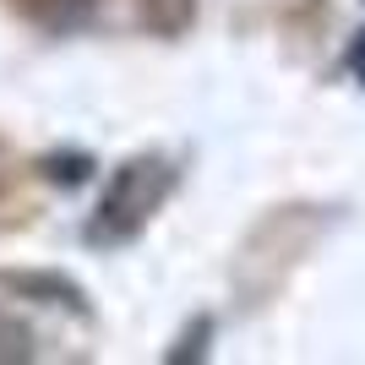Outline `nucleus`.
Returning a JSON list of instances; mask_svg holds the SVG:
<instances>
[{
	"label": "nucleus",
	"mask_w": 365,
	"mask_h": 365,
	"mask_svg": "<svg viewBox=\"0 0 365 365\" xmlns=\"http://www.w3.org/2000/svg\"><path fill=\"white\" fill-rule=\"evenodd\" d=\"M349 76H354V82L365 88V33H360V38L349 44Z\"/></svg>",
	"instance_id": "obj_3"
},
{
	"label": "nucleus",
	"mask_w": 365,
	"mask_h": 365,
	"mask_svg": "<svg viewBox=\"0 0 365 365\" xmlns=\"http://www.w3.org/2000/svg\"><path fill=\"white\" fill-rule=\"evenodd\" d=\"M180 180V169L158 158V153H137V158H125L115 175H109L104 197L93 207L88 218V245H131L142 229L158 218V207L169 202Z\"/></svg>",
	"instance_id": "obj_1"
},
{
	"label": "nucleus",
	"mask_w": 365,
	"mask_h": 365,
	"mask_svg": "<svg viewBox=\"0 0 365 365\" xmlns=\"http://www.w3.org/2000/svg\"><path fill=\"white\" fill-rule=\"evenodd\" d=\"M0 360H33V333L11 317H0Z\"/></svg>",
	"instance_id": "obj_2"
}]
</instances>
